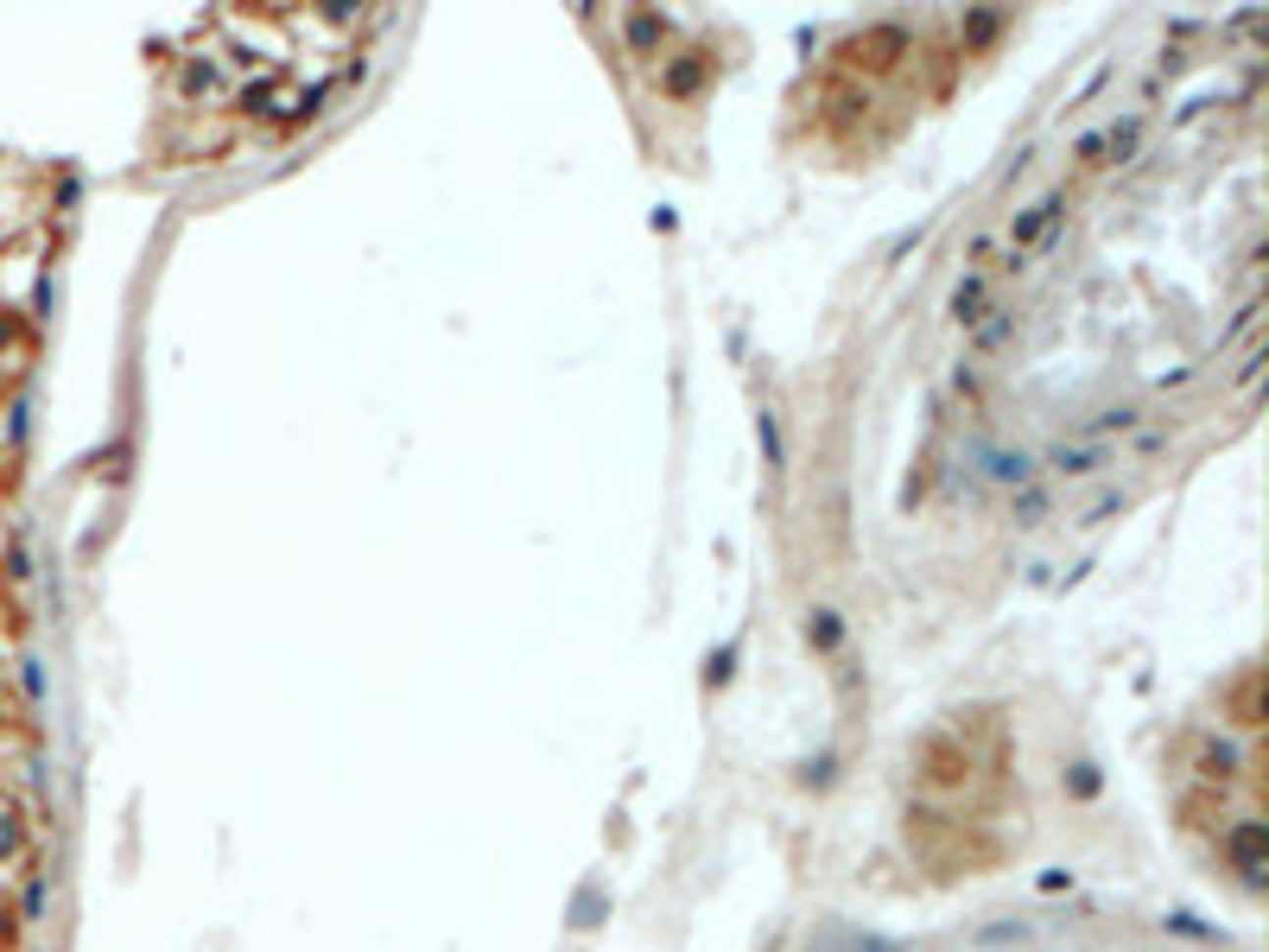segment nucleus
I'll return each instance as SVG.
<instances>
[{
    "mask_svg": "<svg viewBox=\"0 0 1269 952\" xmlns=\"http://www.w3.org/2000/svg\"><path fill=\"white\" fill-rule=\"evenodd\" d=\"M971 458H978L984 482H1003V489H1029V476H1035V464L1022 451H1003V445H971Z\"/></svg>",
    "mask_w": 1269,
    "mask_h": 952,
    "instance_id": "obj_1",
    "label": "nucleus"
},
{
    "mask_svg": "<svg viewBox=\"0 0 1269 952\" xmlns=\"http://www.w3.org/2000/svg\"><path fill=\"white\" fill-rule=\"evenodd\" d=\"M1232 857H1238V870H1244V877H1263V826H1257V820H1244V826L1232 832Z\"/></svg>",
    "mask_w": 1269,
    "mask_h": 952,
    "instance_id": "obj_2",
    "label": "nucleus"
},
{
    "mask_svg": "<svg viewBox=\"0 0 1269 952\" xmlns=\"http://www.w3.org/2000/svg\"><path fill=\"white\" fill-rule=\"evenodd\" d=\"M1047 464H1054L1060 476H1091L1104 464V451H1091V445H1054V451H1047Z\"/></svg>",
    "mask_w": 1269,
    "mask_h": 952,
    "instance_id": "obj_3",
    "label": "nucleus"
},
{
    "mask_svg": "<svg viewBox=\"0 0 1269 952\" xmlns=\"http://www.w3.org/2000/svg\"><path fill=\"white\" fill-rule=\"evenodd\" d=\"M1054 223H1060V197H1041V204H1035L1029 217L1016 223V248H1029V241H1041L1047 229H1054Z\"/></svg>",
    "mask_w": 1269,
    "mask_h": 952,
    "instance_id": "obj_4",
    "label": "nucleus"
},
{
    "mask_svg": "<svg viewBox=\"0 0 1269 952\" xmlns=\"http://www.w3.org/2000/svg\"><path fill=\"white\" fill-rule=\"evenodd\" d=\"M978 299H984V279H958V292H952V318H978Z\"/></svg>",
    "mask_w": 1269,
    "mask_h": 952,
    "instance_id": "obj_5",
    "label": "nucleus"
},
{
    "mask_svg": "<svg viewBox=\"0 0 1269 952\" xmlns=\"http://www.w3.org/2000/svg\"><path fill=\"white\" fill-rule=\"evenodd\" d=\"M1016 521H1022V527H1041V521H1047V495L1041 489H1022L1016 495Z\"/></svg>",
    "mask_w": 1269,
    "mask_h": 952,
    "instance_id": "obj_6",
    "label": "nucleus"
},
{
    "mask_svg": "<svg viewBox=\"0 0 1269 952\" xmlns=\"http://www.w3.org/2000/svg\"><path fill=\"white\" fill-rule=\"evenodd\" d=\"M755 432H762V451H768V464L781 471V432H775V413H762V420H755Z\"/></svg>",
    "mask_w": 1269,
    "mask_h": 952,
    "instance_id": "obj_7",
    "label": "nucleus"
},
{
    "mask_svg": "<svg viewBox=\"0 0 1269 952\" xmlns=\"http://www.w3.org/2000/svg\"><path fill=\"white\" fill-rule=\"evenodd\" d=\"M838 635H844V628H838V616H832V610H819V623H813V641H819V648H838Z\"/></svg>",
    "mask_w": 1269,
    "mask_h": 952,
    "instance_id": "obj_8",
    "label": "nucleus"
},
{
    "mask_svg": "<svg viewBox=\"0 0 1269 952\" xmlns=\"http://www.w3.org/2000/svg\"><path fill=\"white\" fill-rule=\"evenodd\" d=\"M1124 426H1137V413L1117 407V413H1098V420H1091V432H1124Z\"/></svg>",
    "mask_w": 1269,
    "mask_h": 952,
    "instance_id": "obj_9",
    "label": "nucleus"
},
{
    "mask_svg": "<svg viewBox=\"0 0 1269 952\" xmlns=\"http://www.w3.org/2000/svg\"><path fill=\"white\" fill-rule=\"evenodd\" d=\"M629 38H634V45H641V51H647V45H654V38H660V25H654V20H647V13H641V20H634V25H629Z\"/></svg>",
    "mask_w": 1269,
    "mask_h": 952,
    "instance_id": "obj_10",
    "label": "nucleus"
},
{
    "mask_svg": "<svg viewBox=\"0 0 1269 952\" xmlns=\"http://www.w3.org/2000/svg\"><path fill=\"white\" fill-rule=\"evenodd\" d=\"M667 83H673V89H692V83H698V64H680V71H673Z\"/></svg>",
    "mask_w": 1269,
    "mask_h": 952,
    "instance_id": "obj_11",
    "label": "nucleus"
}]
</instances>
